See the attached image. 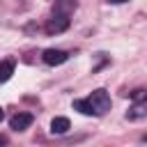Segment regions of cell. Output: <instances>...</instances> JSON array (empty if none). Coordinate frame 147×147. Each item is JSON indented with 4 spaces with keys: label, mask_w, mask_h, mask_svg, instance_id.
I'll use <instances>...</instances> for the list:
<instances>
[{
    "label": "cell",
    "mask_w": 147,
    "mask_h": 147,
    "mask_svg": "<svg viewBox=\"0 0 147 147\" xmlns=\"http://www.w3.org/2000/svg\"><path fill=\"white\" fill-rule=\"evenodd\" d=\"M87 99H90V103L94 108V115H103V113L110 110V94L106 90H94Z\"/></svg>",
    "instance_id": "obj_1"
},
{
    "label": "cell",
    "mask_w": 147,
    "mask_h": 147,
    "mask_svg": "<svg viewBox=\"0 0 147 147\" xmlns=\"http://www.w3.org/2000/svg\"><path fill=\"white\" fill-rule=\"evenodd\" d=\"M41 57H44V62H46V64L57 67V64H64V62L69 60V53H67V51H62V48H46Z\"/></svg>",
    "instance_id": "obj_2"
},
{
    "label": "cell",
    "mask_w": 147,
    "mask_h": 147,
    "mask_svg": "<svg viewBox=\"0 0 147 147\" xmlns=\"http://www.w3.org/2000/svg\"><path fill=\"white\" fill-rule=\"evenodd\" d=\"M69 28V16H64V14H55L53 18H48V23H46V32L48 34H60V32H64Z\"/></svg>",
    "instance_id": "obj_3"
},
{
    "label": "cell",
    "mask_w": 147,
    "mask_h": 147,
    "mask_svg": "<svg viewBox=\"0 0 147 147\" xmlns=\"http://www.w3.org/2000/svg\"><path fill=\"white\" fill-rule=\"evenodd\" d=\"M32 122H34V115H32V113H16V115L9 119V129H11V131H25Z\"/></svg>",
    "instance_id": "obj_4"
},
{
    "label": "cell",
    "mask_w": 147,
    "mask_h": 147,
    "mask_svg": "<svg viewBox=\"0 0 147 147\" xmlns=\"http://www.w3.org/2000/svg\"><path fill=\"white\" fill-rule=\"evenodd\" d=\"M69 129H71V124H69L67 117H53V122H51V133H53V136H62V133H67Z\"/></svg>",
    "instance_id": "obj_5"
},
{
    "label": "cell",
    "mask_w": 147,
    "mask_h": 147,
    "mask_svg": "<svg viewBox=\"0 0 147 147\" xmlns=\"http://www.w3.org/2000/svg\"><path fill=\"white\" fill-rule=\"evenodd\" d=\"M74 110H78L80 115H94V108H92L90 99H76L74 101Z\"/></svg>",
    "instance_id": "obj_6"
},
{
    "label": "cell",
    "mask_w": 147,
    "mask_h": 147,
    "mask_svg": "<svg viewBox=\"0 0 147 147\" xmlns=\"http://www.w3.org/2000/svg\"><path fill=\"white\" fill-rule=\"evenodd\" d=\"M142 117H147V106H142L140 101H136V106L126 113V119H142Z\"/></svg>",
    "instance_id": "obj_7"
},
{
    "label": "cell",
    "mask_w": 147,
    "mask_h": 147,
    "mask_svg": "<svg viewBox=\"0 0 147 147\" xmlns=\"http://www.w3.org/2000/svg\"><path fill=\"white\" fill-rule=\"evenodd\" d=\"M11 74H14V62H11V60L0 62V83H7V80L11 78Z\"/></svg>",
    "instance_id": "obj_8"
},
{
    "label": "cell",
    "mask_w": 147,
    "mask_h": 147,
    "mask_svg": "<svg viewBox=\"0 0 147 147\" xmlns=\"http://www.w3.org/2000/svg\"><path fill=\"white\" fill-rule=\"evenodd\" d=\"M74 9H76V2H74V0H69V2H57V5H55V14H64V16H67V14L74 11Z\"/></svg>",
    "instance_id": "obj_9"
},
{
    "label": "cell",
    "mask_w": 147,
    "mask_h": 147,
    "mask_svg": "<svg viewBox=\"0 0 147 147\" xmlns=\"http://www.w3.org/2000/svg\"><path fill=\"white\" fill-rule=\"evenodd\" d=\"M131 99L133 101H145L147 99V92L145 90H136V92H131Z\"/></svg>",
    "instance_id": "obj_10"
},
{
    "label": "cell",
    "mask_w": 147,
    "mask_h": 147,
    "mask_svg": "<svg viewBox=\"0 0 147 147\" xmlns=\"http://www.w3.org/2000/svg\"><path fill=\"white\" fill-rule=\"evenodd\" d=\"M113 5H122V2H129V0H110Z\"/></svg>",
    "instance_id": "obj_11"
},
{
    "label": "cell",
    "mask_w": 147,
    "mask_h": 147,
    "mask_svg": "<svg viewBox=\"0 0 147 147\" xmlns=\"http://www.w3.org/2000/svg\"><path fill=\"white\" fill-rule=\"evenodd\" d=\"M2 117H5V110H2V108H0V122H2Z\"/></svg>",
    "instance_id": "obj_12"
}]
</instances>
